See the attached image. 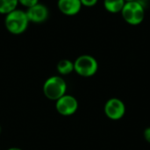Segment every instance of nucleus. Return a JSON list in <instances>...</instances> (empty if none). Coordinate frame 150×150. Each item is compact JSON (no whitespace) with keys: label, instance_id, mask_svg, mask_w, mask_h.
I'll use <instances>...</instances> for the list:
<instances>
[{"label":"nucleus","instance_id":"1","mask_svg":"<svg viewBox=\"0 0 150 150\" xmlns=\"http://www.w3.org/2000/svg\"><path fill=\"white\" fill-rule=\"evenodd\" d=\"M30 22L25 11L16 9L4 17V26L6 30L13 35L23 34L28 28Z\"/></svg>","mask_w":150,"mask_h":150},{"label":"nucleus","instance_id":"2","mask_svg":"<svg viewBox=\"0 0 150 150\" xmlns=\"http://www.w3.org/2000/svg\"><path fill=\"white\" fill-rule=\"evenodd\" d=\"M42 90L47 98L56 101L66 94L67 83L61 76H52L45 81Z\"/></svg>","mask_w":150,"mask_h":150},{"label":"nucleus","instance_id":"3","mask_svg":"<svg viewBox=\"0 0 150 150\" xmlns=\"http://www.w3.org/2000/svg\"><path fill=\"white\" fill-rule=\"evenodd\" d=\"M121 16L125 22L130 25H138L142 24L145 18V7H143L137 0L126 2Z\"/></svg>","mask_w":150,"mask_h":150},{"label":"nucleus","instance_id":"4","mask_svg":"<svg viewBox=\"0 0 150 150\" xmlns=\"http://www.w3.org/2000/svg\"><path fill=\"white\" fill-rule=\"evenodd\" d=\"M98 69V62L90 54H82L74 62V71L83 77L93 76Z\"/></svg>","mask_w":150,"mask_h":150},{"label":"nucleus","instance_id":"5","mask_svg":"<svg viewBox=\"0 0 150 150\" xmlns=\"http://www.w3.org/2000/svg\"><path fill=\"white\" fill-rule=\"evenodd\" d=\"M55 109L57 112L62 116H71L75 114L78 109V101L74 96L65 94L55 101Z\"/></svg>","mask_w":150,"mask_h":150},{"label":"nucleus","instance_id":"6","mask_svg":"<svg viewBox=\"0 0 150 150\" xmlns=\"http://www.w3.org/2000/svg\"><path fill=\"white\" fill-rule=\"evenodd\" d=\"M104 112L108 119L112 120H119L122 119L126 113L125 103L120 98H112L106 101Z\"/></svg>","mask_w":150,"mask_h":150},{"label":"nucleus","instance_id":"7","mask_svg":"<svg viewBox=\"0 0 150 150\" xmlns=\"http://www.w3.org/2000/svg\"><path fill=\"white\" fill-rule=\"evenodd\" d=\"M25 12L29 22L33 24L44 23L49 18V10L47 6L40 3L26 9Z\"/></svg>","mask_w":150,"mask_h":150},{"label":"nucleus","instance_id":"8","mask_svg":"<svg viewBox=\"0 0 150 150\" xmlns=\"http://www.w3.org/2000/svg\"><path fill=\"white\" fill-rule=\"evenodd\" d=\"M57 7L63 15L73 17L80 12L83 5L80 0H58Z\"/></svg>","mask_w":150,"mask_h":150},{"label":"nucleus","instance_id":"9","mask_svg":"<svg viewBox=\"0 0 150 150\" xmlns=\"http://www.w3.org/2000/svg\"><path fill=\"white\" fill-rule=\"evenodd\" d=\"M126 2L125 0H104V7L109 13H120Z\"/></svg>","mask_w":150,"mask_h":150},{"label":"nucleus","instance_id":"10","mask_svg":"<svg viewBox=\"0 0 150 150\" xmlns=\"http://www.w3.org/2000/svg\"><path fill=\"white\" fill-rule=\"evenodd\" d=\"M56 69L61 76H68L74 71V62L69 59H62L58 62Z\"/></svg>","mask_w":150,"mask_h":150},{"label":"nucleus","instance_id":"11","mask_svg":"<svg viewBox=\"0 0 150 150\" xmlns=\"http://www.w3.org/2000/svg\"><path fill=\"white\" fill-rule=\"evenodd\" d=\"M18 0H0V14L6 15L17 9Z\"/></svg>","mask_w":150,"mask_h":150},{"label":"nucleus","instance_id":"12","mask_svg":"<svg viewBox=\"0 0 150 150\" xmlns=\"http://www.w3.org/2000/svg\"><path fill=\"white\" fill-rule=\"evenodd\" d=\"M38 3H40L39 0H18V4H21L26 9L37 4Z\"/></svg>","mask_w":150,"mask_h":150},{"label":"nucleus","instance_id":"13","mask_svg":"<svg viewBox=\"0 0 150 150\" xmlns=\"http://www.w3.org/2000/svg\"><path fill=\"white\" fill-rule=\"evenodd\" d=\"M80 1H81V4L83 6L88 7V8L95 6L98 2V0H80Z\"/></svg>","mask_w":150,"mask_h":150},{"label":"nucleus","instance_id":"14","mask_svg":"<svg viewBox=\"0 0 150 150\" xmlns=\"http://www.w3.org/2000/svg\"><path fill=\"white\" fill-rule=\"evenodd\" d=\"M143 136H144V139L147 142H149L150 144V127H147L144 132H143Z\"/></svg>","mask_w":150,"mask_h":150},{"label":"nucleus","instance_id":"15","mask_svg":"<svg viewBox=\"0 0 150 150\" xmlns=\"http://www.w3.org/2000/svg\"><path fill=\"white\" fill-rule=\"evenodd\" d=\"M7 150H23V149H19V148H10V149H8Z\"/></svg>","mask_w":150,"mask_h":150},{"label":"nucleus","instance_id":"16","mask_svg":"<svg viewBox=\"0 0 150 150\" xmlns=\"http://www.w3.org/2000/svg\"><path fill=\"white\" fill-rule=\"evenodd\" d=\"M132 1H136V0H125V2H132Z\"/></svg>","mask_w":150,"mask_h":150},{"label":"nucleus","instance_id":"17","mask_svg":"<svg viewBox=\"0 0 150 150\" xmlns=\"http://www.w3.org/2000/svg\"><path fill=\"white\" fill-rule=\"evenodd\" d=\"M1 132H2V127H1V125H0V134H1Z\"/></svg>","mask_w":150,"mask_h":150}]
</instances>
